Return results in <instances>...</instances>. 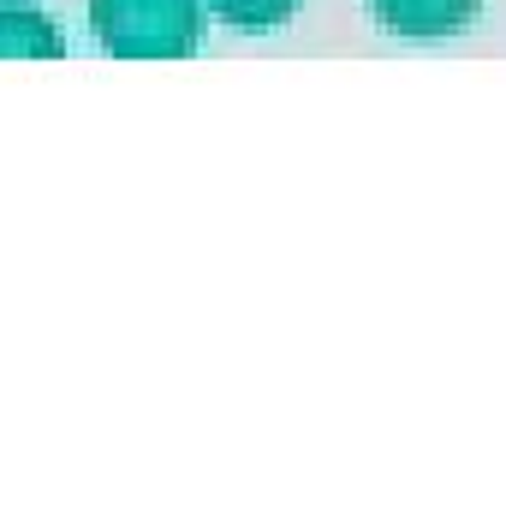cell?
Listing matches in <instances>:
<instances>
[{
	"label": "cell",
	"instance_id": "1",
	"mask_svg": "<svg viewBox=\"0 0 506 512\" xmlns=\"http://www.w3.org/2000/svg\"><path fill=\"white\" fill-rule=\"evenodd\" d=\"M90 30L114 60H185L203 42V0H90Z\"/></svg>",
	"mask_w": 506,
	"mask_h": 512
},
{
	"label": "cell",
	"instance_id": "4",
	"mask_svg": "<svg viewBox=\"0 0 506 512\" xmlns=\"http://www.w3.org/2000/svg\"><path fill=\"white\" fill-rule=\"evenodd\" d=\"M298 6H304V0H209V12L227 18L233 30H274V24H286Z\"/></svg>",
	"mask_w": 506,
	"mask_h": 512
},
{
	"label": "cell",
	"instance_id": "3",
	"mask_svg": "<svg viewBox=\"0 0 506 512\" xmlns=\"http://www.w3.org/2000/svg\"><path fill=\"white\" fill-rule=\"evenodd\" d=\"M0 60H66V36L24 0H0Z\"/></svg>",
	"mask_w": 506,
	"mask_h": 512
},
{
	"label": "cell",
	"instance_id": "2",
	"mask_svg": "<svg viewBox=\"0 0 506 512\" xmlns=\"http://www.w3.org/2000/svg\"><path fill=\"white\" fill-rule=\"evenodd\" d=\"M381 24L393 36H411V42H441V36H459L477 24L483 0H370Z\"/></svg>",
	"mask_w": 506,
	"mask_h": 512
}]
</instances>
